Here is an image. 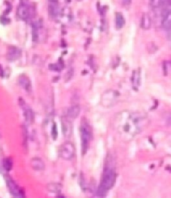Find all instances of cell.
Segmentation results:
<instances>
[{
  "instance_id": "15",
  "label": "cell",
  "mask_w": 171,
  "mask_h": 198,
  "mask_svg": "<svg viewBox=\"0 0 171 198\" xmlns=\"http://www.w3.org/2000/svg\"><path fill=\"white\" fill-rule=\"evenodd\" d=\"M30 165H31V167L36 171H42V170H44V168H45V164H44L43 160L39 157L32 158L31 161H30Z\"/></svg>"
},
{
  "instance_id": "25",
  "label": "cell",
  "mask_w": 171,
  "mask_h": 198,
  "mask_svg": "<svg viewBox=\"0 0 171 198\" xmlns=\"http://www.w3.org/2000/svg\"><path fill=\"white\" fill-rule=\"evenodd\" d=\"M164 5L168 6V7H171V0H166L165 3H164Z\"/></svg>"
},
{
  "instance_id": "6",
  "label": "cell",
  "mask_w": 171,
  "mask_h": 198,
  "mask_svg": "<svg viewBox=\"0 0 171 198\" xmlns=\"http://www.w3.org/2000/svg\"><path fill=\"white\" fill-rule=\"evenodd\" d=\"M5 181H6V184H7L9 191H10V193L15 198H24V193H23V191L21 190V188L16 184V182L10 176L6 175Z\"/></svg>"
},
{
  "instance_id": "21",
  "label": "cell",
  "mask_w": 171,
  "mask_h": 198,
  "mask_svg": "<svg viewBox=\"0 0 171 198\" xmlns=\"http://www.w3.org/2000/svg\"><path fill=\"white\" fill-rule=\"evenodd\" d=\"M166 0H150V6L152 8H157L164 5Z\"/></svg>"
},
{
  "instance_id": "14",
  "label": "cell",
  "mask_w": 171,
  "mask_h": 198,
  "mask_svg": "<svg viewBox=\"0 0 171 198\" xmlns=\"http://www.w3.org/2000/svg\"><path fill=\"white\" fill-rule=\"evenodd\" d=\"M18 83H19V85H20L24 90H26L27 92H30L31 91V89H32L31 81H30V79H29L27 76L21 75L20 77H19V79H18Z\"/></svg>"
},
{
  "instance_id": "19",
  "label": "cell",
  "mask_w": 171,
  "mask_h": 198,
  "mask_svg": "<svg viewBox=\"0 0 171 198\" xmlns=\"http://www.w3.org/2000/svg\"><path fill=\"white\" fill-rule=\"evenodd\" d=\"M115 25H116L117 29H122L125 25V18L120 12H117L116 15H115Z\"/></svg>"
},
{
  "instance_id": "24",
  "label": "cell",
  "mask_w": 171,
  "mask_h": 198,
  "mask_svg": "<svg viewBox=\"0 0 171 198\" xmlns=\"http://www.w3.org/2000/svg\"><path fill=\"white\" fill-rule=\"evenodd\" d=\"M123 4L125 6H128L131 4V0H123Z\"/></svg>"
},
{
  "instance_id": "20",
  "label": "cell",
  "mask_w": 171,
  "mask_h": 198,
  "mask_svg": "<svg viewBox=\"0 0 171 198\" xmlns=\"http://www.w3.org/2000/svg\"><path fill=\"white\" fill-rule=\"evenodd\" d=\"M47 189L51 192H55L57 193L61 190V185L58 183H50L47 185Z\"/></svg>"
},
{
  "instance_id": "9",
  "label": "cell",
  "mask_w": 171,
  "mask_h": 198,
  "mask_svg": "<svg viewBox=\"0 0 171 198\" xmlns=\"http://www.w3.org/2000/svg\"><path fill=\"white\" fill-rule=\"evenodd\" d=\"M20 104L23 109V114H24L25 121L27 122L28 124H32L34 121V113L32 111V109L28 105H26L24 100H22V99H20Z\"/></svg>"
},
{
  "instance_id": "22",
  "label": "cell",
  "mask_w": 171,
  "mask_h": 198,
  "mask_svg": "<svg viewBox=\"0 0 171 198\" xmlns=\"http://www.w3.org/2000/svg\"><path fill=\"white\" fill-rule=\"evenodd\" d=\"M3 166H4L5 170H11L12 169V166H13V162L10 158H5L4 161H3Z\"/></svg>"
},
{
  "instance_id": "13",
  "label": "cell",
  "mask_w": 171,
  "mask_h": 198,
  "mask_svg": "<svg viewBox=\"0 0 171 198\" xmlns=\"http://www.w3.org/2000/svg\"><path fill=\"white\" fill-rule=\"evenodd\" d=\"M131 82H132V86L135 90L139 88V85H140V82H141V71H140L139 68L133 71Z\"/></svg>"
},
{
  "instance_id": "5",
  "label": "cell",
  "mask_w": 171,
  "mask_h": 198,
  "mask_svg": "<svg viewBox=\"0 0 171 198\" xmlns=\"http://www.w3.org/2000/svg\"><path fill=\"white\" fill-rule=\"evenodd\" d=\"M75 154V147L71 142H64L59 148V155L64 160H70Z\"/></svg>"
},
{
  "instance_id": "1",
  "label": "cell",
  "mask_w": 171,
  "mask_h": 198,
  "mask_svg": "<svg viewBox=\"0 0 171 198\" xmlns=\"http://www.w3.org/2000/svg\"><path fill=\"white\" fill-rule=\"evenodd\" d=\"M145 125H147V116L142 113L127 112V117H124L123 112L116 117V128L118 132L121 136L127 135L128 139L135 136Z\"/></svg>"
},
{
  "instance_id": "4",
  "label": "cell",
  "mask_w": 171,
  "mask_h": 198,
  "mask_svg": "<svg viewBox=\"0 0 171 198\" xmlns=\"http://www.w3.org/2000/svg\"><path fill=\"white\" fill-rule=\"evenodd\" d=\"M118 97H119V93L117 91L113 89L106 90L101 96V104L104 107H111L116 103Z\"/></svg>"
},
{
  "instance_id": "10",
  "label": "cell",
  "mask_w": 171,
  "mask_h": 198,
  "mask_svg": "<svg viewBox=\"0 0 171 198\" xmlns=\"http://www.w3.org/2000/svg\"><path fill=\"white\" fill-rule=\"evenodd\" d=\"M61 126H62V132H63L64 137L69 138L72 134V124L71 121L67 116H64L61 119Z\"/></svg>"
},
{
  "instance_id": "11",
  "label": "cell",
  "mask_w": 171,
  "mask_h": 198,
  "mask_svg": "<svg viewBox=\"0 0 171 198\" xmlns=\"http://www.w3.org/2000/svg\"><path fill=\"white\" fill-rule=\"evenodd\" d=\"M21 55V50L17 48L16 46H10L8 48L7 54H6V57L9 61H14L17 60Z\"/></svg>"
},
{
  "instance_id": "17",
  "label": "cell",
  "mask_w": 171,
  "mask_h": 198,
  "mask_svg": "<svg viewBox=\"0 0 171 198\" xmlns=\"http://www.w3.org/2000/svg\"><path fill=\"white\" fill-rule=\"evenodd\" d=\"M80 113V107L78 105H73L71 106L70 108H68L67 110V113H66V116L69 119H75L78 117Z\"/></svg>"
},
{
  "instance_id": "12",
  "label": "cell",
  "mask_w": 171,
  "mask_h": 198,
  "mask_svg": "<svg viewBox=\"0 0 171 198\" xmlns=\"http://www.w3.org/2000/svg\"><path fill=\"white\" fill-rule=\"evenodd\" d=\"M42 29V25L40 22H34L32 24V38L34 42H38L40 40V31Z\"/></svg>"
},
{
  "instance_id": "16",
  "label": "cell",
  "mask_w": 171,
  "mask_h": 198,
  "mask_svg": "<svg viewBox=\"0 0 171 198\" xmlns=\"http://www.w3.org/2000/svg\"><path fill=\"white\" fill-rule=\"evenodd\" d=\"M162 27L169 30L171 29V10H166L162 17Z\"/></svg>"
},
{
  "instance_id": "7",
  "label": "cell",
  "mask_w": 171,
  "mask_h": 198,
  "mask_svg": "<svg viewBox=\"0 0 171 198\" xmlns=\"http://www.w3.org/2000/svg\"><path fill=\"white\" fill-rule=\"evenodd\" d=\"M17 16L22 20H28V19L31 18L32 16V12H31V7L27 4H24L22 3L18 6L17 8Z\"/></svg>"
},
{
  "instance_id": "27",
  "label": "cell",
  "mask_w": 171,
  "mask_h": 198,
  "mask_svg": "<svg viewBox=\"0 0 171 198\" xmlns=\"http://www.w3.org/2000/svg\"><path fill=\"white\" fill-rule=\"evenodd\" d=\"M78 1H80V0H78Z\"/></svg>"
},
{
  "instance_id": "2",
  "label": "cell",
  "mask_w": 171,
  "mask_h": 198,
  "mask_svg": "<svg viewBox=\"0 0 171 198\" xmlns=\"http://www.w3.org/2000/svg\"><path fill=\"white\" fill-rule=\"evenodd\" d=\"M111 155L109 154L106 158V162H105V168L104 172L101 178V183L100 188L105 190L107 192L108 190L113 187V185L116 180V173H115V166L112 162H110Z\"/></svg>"
},
{
  "instance_id": "23",
  "label": "cell",
  "mask_w": 171,
  "mask_h": 198,
  "mask_svg": "<svg viewBox=\"0 0 171 198\" xmlns=\"http://www.w3.org/2000/svg\"><path fill=\"white\" fill-rule=\"evenodd\" d=\"M51 134H52V138H53V139H56V138H57V129H56V124H53V126H52Z\"/></svg>"
},
{
  "instance_id": "26",
  "label": "cell",
  "mask_w": 171,
  "mask_h": 198,
  "mask_svg": "<svg viewBox=\"0 0 171 198\" xmlns=\"http://www.w3.org/2000/svg\"><path fill=\"white\" fill-rule=\"evenodd\" d=\"M2 72H3V70H2V66L0 65V76H1V77L3 76V73H2Z\"/></svg>"
},
{
  "instance_id": "8",
  "label": "cell",
  "mask_w": 171,
  "mask_h": 198,
  "mask_svg": "<svg viewBox=\"0 0 171 198\" xmlns=\"http://www.w3.org/2000/svg\"><path fill=\"white\" fill-rule=\"evenodd\" d=\"M48 13L51 18H57L60 14V6L58 0H48Z\"/></svg>"
},
{
  "instance_id": "18",
  "label": "cell",
  "mask_w": 171,
  "mask_h": 198,
  "mask_svg": "<svg viewBox=\"0 0 171 198\" xmlns=\"http://www.w3.org/2000/svg\"><path fill=\"white\" fill-rule=\"evenodd\" d=\"M151 24H152V21H151L150 16L147 13H144L141 17V22H140V26L144 30H148L151 27Z\"/></svg>"
},
{
  "instance_id": "3",
  "label": "cell",
  "mask_w": 171,
  "mask_h": 198,
  "mask_svg": "<svg viewBox=\"0 0 171 198\" xmlns=\"http://www.w3.org/2000/svg\"><path fill=\"white\" fill-rule=\"evenodd\" d=\"M80 134H81V147H82V153L85 154L88 149V146L92 139V129L90 127L89 123L87 122L86 119H83L81 121L80 126Z\"/></svg>"
}]
</instances>
